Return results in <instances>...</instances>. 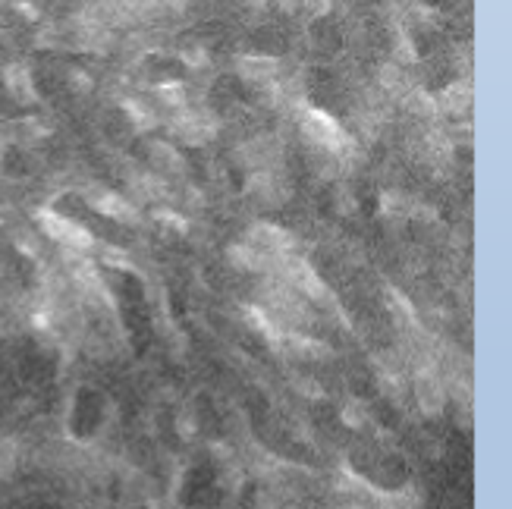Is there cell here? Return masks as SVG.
Segmentation results:
<instances>
[{"label": "cell", "instance_id": "1", "mask_svg": "<svg viewBox=\"0 0 512 509\" xmlns=\"http://www.w3.org/2000/svg\"><path fill=\"white\" fill-rule=\"evenodd\" d=\"M305 126H308V132L315 136L318 142H324V148H333V145H340L346 136H343V129L333 123L330 117H324V114H318V110H311V114L305 117Z\"/></svg>", "mask_w": 512, "mask_h": 509}, {"label": "cell", "instance_id": "2", "mask_svg": "<svg viewBox=\"0 0 512 509\" xmlns=\"http://www.w3.org/2000/svg\"><path fill=\"white\" fill-rule=\"evenodd\" d=\"M343 415H346V422H352V428H362V422H365V415H362L359 406H349Z\"/></svg>", "mask_w": 512, "mask_h": 509}]
</instances>
